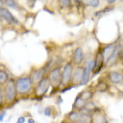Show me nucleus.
I'll return each instance as SVG.
<instances>
[{"mask_svg":"<svg viewBox=\"0 0 123 123\" xmlns=\"http://www.w3.org/2000/svg\"><path fill=\"white\" fill-rule=\"evenodd\" d=\"M5 115H6V112H5V111H3V112H0V122H2L3 120H4Z\"/></svg>","mask_w":123,"mask_h":123,"instance_id":"27","label":"nucleus"},{"mask_svg":"<svg viewBox=\"0 0 123 123\" xmlns=\"http://www.w3.org/2000/svg\"><path fill=\"white\" fill-rule=\"evenodd\" d=\"M3 3L7 7H12V8H14V9H18V4H17L15 0H4Z\"/></svg>","mask_w":123,"mask_h":123,"instance_id":"19","label":"nucleus"},{"mask_svg":"<svg viewBox=\"0 0 123 123\" xmlns=\"http://www.w3.org/2000/svg\"><path fill=\"white\" fill-rule=\"evenodd\" d=\"M93 115L91 112H89L85 110H81L80 112V118L78 123H92Z\"/></svg>","mask_w":123,"mask_h":123,"instance_id":"13","label":"nucleus"},{"mask_svg":"<svg viewBox=\"0 0 123 123\" xmlns=\"http://www.w3.org/2000/svg\"><path fill=\"white\" fill-rule=\"evenodd\" d=\"M44 114H45V116H47V117H50L51 115H52V108H51L50 107H48V108H45Z\"/></svg>","mask_w":123,"mask_h":123,"instance_id":"24","label":"nucleus"},{"mask_svg":"<svg viewBox=\"0 0 123 123\" xmlns=\"http://www.w3.org/2000/svg\"><path fill=\"white\" fill-rule=\"evenodd\" d=\"M94 68H93L92 72H94V74L96 75L99 72L104 64V59L102 54V51H98V52L97 53L96 57H95V59L94 60Z\"/></svg>","mask_w":123,"mask_h":123,"instance_id":"11","label":"nucleus"},{"mask_svg":"<svg viewBox=\"0 0 123 123\" xmlns=\"http://www.w3.org/2000/svg\"><path fill=\"white\" fill-rule=\"evenodd\" d=\"M80 118V112L76 110H72L67 115V120L72 123H78Z\"/></svg>","mask_w":123,"mask_h":123,"instance_id":"17","label":"nucleus"},{"mask_svg":"<svg viewBox=\"0 0 123 123\" xmlns=\"http://www.w3.org/2000/svg\"><path fill=\"white\" fill-rule=\"evenodd\" d=\"M61 68L60 67H54L50 70L48 78L50 82V85L54 90H57L61 86Z\"/></svg>","mask_w":123,"mask_h":123,"instance_id":"5","label":"nucleus"},{"mask_svg":"<svg viewBox=\"0 0 123 123\" xmlns=\"http://www.w3.org/2000/svg\"><path fill=\"white\" fill-rule=\"evenodd\" d=\"M122 49L120 47V45H116L114 51L111 54V56L108 57V59L105 62V65L107 67H111L113 65L116 64V62H117L119 58H122Z\"/></svg>","mask_w":123,"mask_h":123,"instance_id":"6","label":"nucleus"},{"mask_svg":"<svg viewBox=\"0 0 123 123\" xmlns=\"http://www.w3.org/2000/svg\"><path fill=\"white\" fill-rule=\"evenodd\" d=\"M73 68H74V66L71 62L67 63L63 67L61 72V86L62 88H66L71 85Z\"/></svg>","mask_w":123,"mask_h":123,"instance_id":"3","label":"nucleus"},{"mask_svg":"<svg viewBox=\"0 0 123 123\" xmlns=\"http://www.w3.org/2000/svg\"><path fill=\"white\" fill-rule=\"evenodd\" d=\"M107 89H108V85L104 82L98 83L96 86V90L98 91H99V92H105V91L107 90Z\"/></svg>","mask_w":123,"mask_h":123,"instance_id":"20","label":"nucleus"},{"mask_svg":"<svg viewBox=\"0 0 123 123\" xmlns=\"http://www.w3.org/2000/svg\"><path fill=\"white\" fill-rule=\"evenodd\" d=\"M47 69L45 67L43 68H39L35 69V70L32 71V72L31 73L30 76H31V80H32L34 85H36L39 80H41L43 77L45 76V73H46Z\"/></svg>","mask_w":123,"mask_h":123,"instance_id":"10","label":"nucleus"},{"mask_svg":"<svg viewBox=\"0 0 123 123\" xmlns=\"http://www.w3.org/2000/svg\"><path fill=\"white\" fill-rule=\"evenodd\" d=\"M107 1H108L109 4H112V3H114L116 2V0H107Z\"/></svg>","mask_w":123,"mask_h":123,"instance_id":"29","label":"nucleus"},{"mask_svg":"<svg viewBox=\"0 0 123 123\" xmlns=\"http://www.w3.org/2000/svg\"><path fill=\"white\" fill-rule=\"evenodd\" d=\"M61 123H72V122H69V121H67V120H64V121H62Z\"/></svg>","mask_w":123,"mask_h":123,"instance_id":"30","label":"nucleus"},{"mask_svg":"<svg viewBox=\"0 0 123 123\" xmlns=\"http://www.w3.org/2000/svg\"><path fill=\"white\" fill-rule=\"evenodd\" d=\"M115 47H116L115 44H109L108 46L105 47L102 50V54H103V57H104V62L108 60V57L111 56V54H112V52L114 51Z\"/></svg>","mask_w":123,"mask_h":123,"instance_id":"16","label":"nucleus"},{"mask_svg":"<svg viewBox=\"0 0 123 123\" xmlns=\"http://www.w3.org/2000/svg\"><path fill=\"white\" fill-rule=\"evenodd\" d=\"M50 82L48 78V76H44L41 80H39L36 85H35V91L34 94L35 96L37 98H41V97L44 96L48 93L49 88H50Z\"/></svg>","mask_w":123,"mask_h":123,"instance_id":"4","label":"nucleus"},{"mask_svg":"<svg viewBox=\"0 0 123 123\" xmlns=\"http://www.w3.org/2000/svg\"><path fill=\"white\" fill-rule=\"evenodd\" d=\"M85 104H86V102L83 100L82 98H80V97L77 95V97L76 98V99H75L74 104H73V106H72L73 110H76V111L80 112L81 110L84 109Z\"/></svg>","mask_w":123,"mask_h":123,"instance_id":"15","label":"nucleus"},{"mask_svg":"<svg viewBox=\"0 0 123 123\" xmlns=\"http://www.w3.org/2000/svg\"><path fill=\"white\" fill-rule=\"evenodd\" d=\"M108 80L113 85H122L123 83V74L122 71H109L108 76Z\"/></svg>","mask_w":123,"mask_h":123,"instance_id":"8","label":"nucleus"},{"mask_svg":"<svg viewBox=\"0 0 123 123\" xmlns=\"http://www.w3.org/2000/svg\"><path fill=\"white\" fill-rule=\"evenodd\" d=\"M3 94H4V103L10 104L15 102L17 98V92L16 90L15 80L10 78L8 81L4 85L3 87Z\"/></svg>","mask_w":123,"mask_h":123,"instance_id":"2","label":"nucleus"},{"mask_svg":"<svg viewBox=\"0 0 123 123\" xmlns=\"http://www.w3.org/2000/svg\"><path fill=\"white\" fill-rule=\"evenodd\" d=\"M35 3H36V0H28V5L30 7H31V8L35 6Z\"/></svg>","mask_w":123,"mask_h":123,"instance_id":"26","label":"nucleus"},{"mask_svg":"<svg viewBox=\"0 0 123 123\" xmlns=\"http://www.w3.org/2000/svg\"><path fill=\"white\" fill-rule=\"evenodd\" d=\"M94 94L92 90H84L78 94V96L80 97V98H82L84 101H85V102H88V101L92 100V98H94Z\"/></svg>","mask_w":123,"mask_h":123,"instance_id":"14","label":"nucleus"},{"mask_svg":"<svg viewBox=\"0 0 123 123\" xmlns=\"http://www.w3.org/2000/svg\"><path fill=\"white\" fill-rule=\"evenodd\" d=\"M25 117L21 116V117H19L18 119H17V122H16V123H25Z\"/></svg>","mask_w":123,"mask_h":123,"instance_id":"25","label":"nucleus"},{"mask_svg":"<svg viewBox=\"0 0 123 123\" xmlns=\"http://www.w3.org/2000/svg\"><path fill=\"white\" fill-rule=\"evenodd\" d=\"M4 104V94H3V88L0 85V108L3 106Z\"/></svg>","mask_w":123,"mask_h":123,"instance_id":"22","label":"nucleus"},{"mask_svg":"<svg viewBox=\"0 0 123 123\" xmlns=\"http://www.w3.org/2000/svg\"><path fill=\"white\" fill-rule=\"evenodd\" d=\"M27 123H35V121L33 118H29L27 120Z\"/></svg>","mask_w":123,"mask_h":123,"instance_id":"28","label":"nucleus"},{"mask_svg":"<svg viewBox=\"0 0 123 123\" xmlns=\"http://www.w3.org/2000/svg\"><path fill=\"white\" fill-rule=\"evenodd\" d=\"M0 8H1V7H0ZM0 17H1V16H0Z\"/></svg>","mask_w":123,"mask_h":123,"instance_id":"32","label":"nucleus"},{"mask_svg":"<svg viewBox=\"0 0 123 123\" xmlns=\"http://www.w3.org/2000/svg\"><path fill=\"white\" fill-rule=\"evenodd\" d=\"M76 1H78V2H81L82 0H76Z\"/></svg>","mask_w":123,"mask_h":123,"instance_id":"31","label":"nucleus"},{"mask_svg":"<svg viewBox=\"0 0 123 123\" xmlns=\"http://www.w3.org/2000/svg\"><path fill=\"white\" fill-rule=\"evenodd\" d=\"M60 3L62 7H69L71 5V0H60Z\"/></svg>","mask_w":123,"mask_h":123,"instance_id":"23","label":"nucleus"},{"mask_svg":"<svg viewBox=\"0 0 123 123\" xmlns=\"http://www.w3.org/2000/svg\"><path fill=\"white\" fill-rule=\"evenodd\" d=\"M10 79L8 73L5 70H0V85L3 86Z\"/></svg>","mask_w":123,"mask_h":123,"instance_id":"18","label":"nucleus"},{"mask_svg":"<svg viewBox=\"0 0 123 123\" xmlns=\"http://www.w3.org/2000/svg\"><path fill=\"white\" fill-rule=\"evenodd\" d=\"M87 3L90 6V7L96 8L99 6V0H87Z\"/></svg>","mask_w":123,"mask_h":123,"instance_id":"21","label":"nucleus"},{"mask_svg":"<svg viewBox=\"0 0 123 123\" xmlns=\"http://www.w3.org/2000/svg\"><path fill=\"white\" fill-rule=\"evenodd\" d=\"M0 16L3 17V20H5L7 22L10 24H17L18 23V21L13 17V15L6 8H0Z\"/></svg>","mask_w":123,"mask_h":123,"instance_id":"12","label":"nucleus"},{"mask_svg":"<svg viewBox=\"0 0 123 123\" xmlns=\"http://www.w3.org/2000/svg\"><path fill=\"white\" fill-rule=\"evenodd\" d=\"M15 85L17 94L21 96L29 94L34 88V83L30 76L18 77L15 80Z\"/></svg>","mask_w":123,"mask_h":123,"instance_id":"1","label":"nucleus"},{"mask_svg":"<svg viewBox=\"0 0 123 123\" xmlns=\"http://www.w3.org/2000/svg\"><path fill=\"white\" fill-rule=\"evenodd\" d=\"M85 59V54L81 47H77L75 49L72 55V64L75 66H80Z\"/></svg>","mask_w":123,"mask_h":123,"instance_id":"9","label":"nucleus"},{"mask_svg":"<svg viewBox=\"0 0 123 123\" xmlns=\"http://www.w3.org/2000/svg\"><path fill=\"white\" fill-rule=\"evenodd\" d=\"M83 71H84V67L83 66H76L73 68L72 75H71V85H79L81 78H82Z\"/></svg>","mask_w":123,"mask_h":123,"instance_id":"7","label":"nucleus"}]
</instances>
